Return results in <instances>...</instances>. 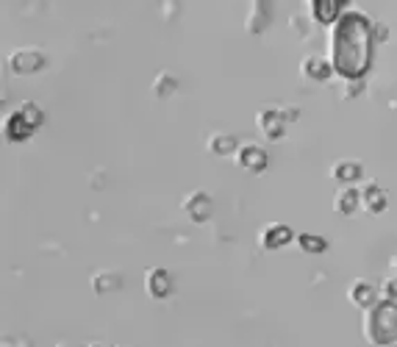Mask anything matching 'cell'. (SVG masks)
Segmentation results:
<instances>
[{"label": "cell", "instance_id": "cell-20", "mask_svg": "<svg viewBox=\"0 0 397 347\" xmlns=\"http://www.w3.org/2000/svg\"><path fill=\"white\" fill-rule=\"evenodd\" d=\"M175 89H178V78L172 75V73H158L156 75V81H153V95L156 97H169V95H175Z\"/></svg>", "mask_w": 397, "mask_h": 347}, {"label": "cell", "instance_id": "cell-2", "mask_svg": "<svg viewBox=\"0 0 397 347\" xmlns=\"http://www.w3.org/2000/svg\"><path fill=\"white\" fill-rule=\"evenodd\" d=\"M361 330L369 344H394L397 341V300L380 297L372 308H367Z\"/></svg>", "mask_w": 397, "mask_h": 347}, {"label": "cell", "instance_id": "cell-1", "mask_svg": "<svg viewBox=\"0 0 397 347\" xmlns=\"http://www.w3.org/2000/svg\"><path fill=\"white\" fill-rule=\"evenodd\" d=\"M331 64L342 78H364L372 64V45H375V26L358 15L344 12L331 26Z\"/></svg>", "mask_w": 397, "mask_h": 347}, {"label": "cell", "instance_id": "cell-23", "mask_svg": "<svg viewBox=\"0 0 397 347\" xmlns=\"http://www.w3.org/2000/svg\"><path fill=\"white\" fill-rule=\"evenodd\" d=\"M378 289H380V297H386V300H397V275L383 278Z\"/></svg>", "mask_w": 397, "mask_h": 347}, {"label": "cell", "instance_id": "cell-8", "mask_svg": "<svg viewBox=\"0 0 397 347\" xmlns=\"http://www.w3.org/2000/svg\"><path fill=\"white\" fill-rule=\"evenodd\" d=\"M292 239H297V236H295V231H292L286 223H270V225H264V228L259 231V245H261L264 250L286 247Z\"/></svg>", "mask_w": 397, "mask_h": 347}, {"label": "cell", "instance_id": "cell-7", "mask_svg": "<svg viewBox=\"0 0 397 347\" xmlns=\"http://www.w3.org/2000/svg\"><path fill=\"white\" fill-rule=\"evenodd\" d=\"M273 15H275V6H273V0H253V6L245 17V31L250 37H261L270 23H273Z\"/></svg>", "mask_w": 397, "mask_h": 347}, {"label": "cell", "instance_id": "cell-13", "mask_svg": "<svg viewBox=\"0 0 397 347\" xmlns=\"http://www.w3.org/2000/svg\"><path fill=\"white\" fill-rule=\"evenodd\" d=\"M89 286L98 297H106V294H114L122 289V272H114V270H98L92 272L89 278Z\"/></svg>", "mask_w": 397, "mask_h": 347}, {"label": "cell", "instance_id": "cell-17", "mask_svg": "<svg viewBox=\"0 0 397 347\" xmlns=\"http://www.w3.org/2000/svg\"><path fill=\"white\" fill-rule=\"evenodd\" d=\"M342 12V0H311V17L322 26H333Z\"/></svg>", "mask_w": 397, "mask_h": 347}, {"label": "cell", "instance_id": "cell-19", "mask_svg": "<svg viewBox=\"0 0 397 347\" xmlns=\"http://www.w3.org/2000/svg\"><path fill=\"white\" fill-rule=\"evenodd\" d=\"M297 245L303 253L308 256H322L328 250V239L325 236H317V234H297Z\"/></svg>", "mask_w": 397, "mask_h": 347}, {"label": "cell", "instance_id": "cell-5", "mask_svg": "<svg viewBox=\"0 0 397 347\" xmlns=\"http://www.w3.org/2000/svg\"><path fill=\"white\" fill-rule=\"evenodd\" d=\"M256 122H259V131L264 133V139L278 142L286 133L289 117H286V109H261L259 117H256Z\"/></svg>", "mask_w": 397, "mask_h": 347}, {"label": "cell", "instance_id": "cell-18", "mask_svg": "<svg viewBox=\"0 0 397 347\" xmlns=\"http://www.w3.org/2000/svg\"><path fill=\"white\" fill-rule=\"evenodd\" d=\"M356 209H361V192L353 189V187H342V189L333 195V212L350 217Z\"/></svg>", "mask_w": 397, "mask_h": 347}, {"label": "cell", "instance_id": "cell-10", "mask_svg": "<svg viewBox=\"0 0 397 347\" xmlns=\"http://www.w3.org/2000/svg\"><path fill=\"white\" fill-rule=\"evenodd\" d=\"M333 73H336V70H333L331 59H322L320 53H308V56L300 62V75H303L306 81L322 84V81H328Z\"/></svg>", "mask_w": 397, "mask_h": 347}, {"label": "cell", "instance_id": "cell-21", "mask_svg": "<svg viewBox=\"0 0 397 347\" xmlns=\"http://www.w3.org/2000/svg\"><path fill=\"white\" fill-rule=\"evenodd\" d=\"M34 128H39L42 122H45V111H42V106L39 103H34V100H26V103H20V109H17Z\"/></svg>", "mask_w": 397, "mask_h": 347}, {"label": "cell", "instance_id": "cell-15", "mask_svg": "<svg viewBox=\"0 0 397 347\" xmlns=\"http://www.w3.org/2000/svg\"><path fill=\"white\" fill-rule=\"evenodd\" d=\"M34 131H37V128H34L20 111H12V114L3 120V133H6L9 142H26Z\"/></svg>", "mask_w": 397, "mask_h": 347}, {"label": "cell", "instance_id": "cell-12", "mask_svg": "<svg viewBox=\"0 0 397 347\" xmlns=\"http://www.w3.org/2000/svg\"><path fill=\"white\" fill-rule=\"evenodd\" d=\"M347 297H350V303H353L356 308L367 311V308H372V306L380 300V289H375L369 281L358 278V281H353V283H350V289H347Z\"/></svg>", "mask_w": 397, "mask_h": 347}, {"label": "cell", "instance_id": "cell-25", "mask_svg": "<svg viewBox=\"0 0 397 347\" xmlns=\"http://www.w3.org/2000/svg\"><path fill=\"white\" fill-rule=\"evenodd\" d=\"M86 347H106V344H98V341H92V344H86Z\"/></svg>", "mask_w": 397, "mask_h": 347}, {"label": "cell", "instance_id": "cell-6", "mask_svg": "<svg viewBox=\"0 0 397 347\" xmlns=\"http://www.w3.org/2000/svg\"><path fill=\"white\" fill-rule=\"evenodd\" d=\"M145 289L153 300H167L172 297L175 292V281H172V272L167 267H150L145 272Z\"/></svg>", "mask_w": 397, "mask_h": 347}, {"label": "cell", "instance_id": "cell-24", "mask_svg": "<svg viewBox=\"0 0 397 347\" xmlns=\"http://www.w3.org/2000/svg\"><path fill=\"white\" fill-rule=\"evenodd\" d=\"M375 39H386V28L383 26H375Z\"/></svg>", "mask_w": 397, "mask_h": 347}, {"label": "cell", "instance_id": "cell-14", "mask_svg": "<svg viewBox=\"0 0 397 347\" xmlns=\"http://www.w3.org/2000/svg\"><path fill=\"white\" fill-rule=\"evenodd\" d=\"M389 206V195L383 187H378L375 181H369L364 189H361V209L367 214H383Z\"/></svg>", "mask_w": 397, "mask_h": 347}, {"label": "cell", "instance_id": "cell-4", "mask_svg": "<svg viewBox=\"0 0 397 347\" xmlns=\"http://www.w3.org/2000/svg\"><path fill=\"white\" fill-rule=\"evenodd\" d=\"M181 209H183V212H186V217H189L192 223H197V225L209 223V220H212V214H214L212 195H209V192H203V189H194V192H189V195L183 198Z\"/></svg>", "mask_w": 397, "mask_h": 347}, {"label": "cell", "instance_id": "cell-22", "mask_svg": "<svg viewBox=\"0 0 397 347\" xmlns=\"http://www.w3.org/2000/svg\"><path fill=\"white\" fill-rule=\"evenodd\" d=\"M361 92H364V78H344V84H342V97L353 100V97H358Z\"/></svg>", "mask_w": 397, "mask_h": 347}, {"label": "cell", "instance_id": "cell-9", "mask_svg": "<svg viewBox=\"0 0 397 347\" xmlns=\"http://www.w3.org/2000/svg\"><path fill=\"white\" fill-rule=\"evenodd\" d=\"M267 150L264 147H259V144H239V150H237V164L245 169V172H253V176H259V172H264L267 169Z\"/></svg>", "mask_w": 397, "mask_h": 347}, {"label": "cell", "instance_id": "cell-3", "mask_svg": "<svg viewBox=\"0 0 397 347\" xmlns=\"http://www.w3.org/2000/svg\"><path fill=\"white\" fill-rule=\"evenodd\" d=\"M9 70L15 75H31V73H39L45 67V53L39 48H17L9 53Z\"/></svg>", "mask_w": 397, "mask_h": 347}, {"label": "cell", "instance_id": "cell-11", "mask_svg": "<svg viewBox=\"0 0 397 347\" xmlns=\"http://www.w3.org/2000/svg\"><path fill=\"white\" fill-rule=\"evenodd\" d=\"M331 178L339 187H350V184H356V181L364 178V167L356 158H339V161L331 164Z\"/></svg>", "mask_w": 397, "mask_h": 347}, {"label": "cell", "instance_id": "cell-16", "mask_svg": "<svg viewBox=\"0 0 397 347\" xmlns=\"http://www.w3.org/2000/svg\"><path fill=\"white\" fill-rule=\"evenodd\" d=\"M206 147H209V153H212V156L228 158V156H237L239 142H237V136H234V133H223V131H217V133H212V136L206 139Z\"/></svg>", "mask_w": 397, "mask_h": 347}]
</instances>
